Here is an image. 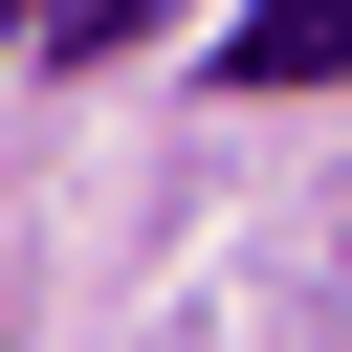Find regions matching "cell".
Masks as SVG:
<instances>
[{"instance_id":"obj_2","label":"cell","mask_w":352,"mask_h":352,"mask_svg":"<svg viewBox=\"0 0 352 352\" xmlns=\"http://www.w3.org/2000/svg\"><path fill=\"white\" fill-rule=\"evenodd\" d=\"M44 22H66V44H110V22H132V0H44Z\"/></svg>"},{"instance_id":"obj_1","label":"cell","mask_w":352,"mask_h":352,"mask_svg":"<svg viewBox=\"0 0 352 352\" xmlns=\"http://www.w3.org/2000/svg\"><path fill=\"white\" fill-rule=\"evenodd\" d=\"M242 88H352V0H242Z\"/></svg>"}]
</instances>
